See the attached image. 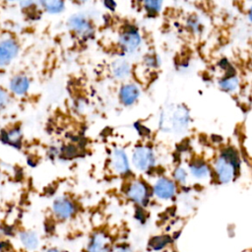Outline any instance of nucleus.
<instances>
[{
  "label": "nucleus",
  "instance_id": "obj_1",
  "mask_svg": "<svg viewBox=\"0 0 252 252\" xmlns=\"http://www.w3.org/2000/svg\"><path fill=\"white\" fill-rule=\"evenodd\" d=\"M188 122L189 113L187 108L183 105H178L161 114L159 125L164 131L181 132L186 129Z\"/></svg>",
  "mask_w": 252,
  "mask_h": 252
},
{
  "label": "nucleus",
  "instance_id": "obj_2",
  "mask_svg": "<svg viewBox=\"0 0 252 252\" xmlns=\"http://www.w3.org/2000/svg\"><path fill=\"white\" fill-rule=\"evenodd\" d=\"M20 50L14 38H5L0 41V68L8 66L18 55Z\"/></svg>",
  "mask_w": 252,
  "mask_h": 252
},
{
  "label": "nucleus",
  "instance_id": "obj_3",
  "mask_svg": "<svg viewBox=\"0 0 252 252\" xmlns=\"http://www.w3.org/2000/svg\"><path fill=\"white\" fill-rule=\"evenodd\" d=\"M133 163L140 170H147L154 165L155 156L148 147H138L133 153Z\"/></svg>",
  "mask_w": 252,
  "mask_h": 252
},
{
  "label": "nucleus",
  "instance_id": "obj_4",
  "mask_svg": "<svg viewBox=\"0 0 252 252\" xmlns=\"http://www.w3.org/2000/svg\"><path fill=\"white\" fill-rule=\"evenodd\" d=\"M127 196L133 202L146 205L149 200V191L147 185L142 181H134L127 188Z\"/></svg>",
  "mask_w": 252,
  "mask_h": 252
},
{
  "label": "nucleus",
  "instance_id": "obj_5",
  "mask_svg": "<svg viewBox=\"0 0 252 252\" xmlns=\"http://www.w3.org/2000/svg\"><path fill=\"white\" fill-rule=\"evenodd\" d=\"M237 166L222 158L221 156L216 161V172L221 183H228L235 175Z\"/></svg>",
  "mask_w": 252,
  "mask_h": 252
},
{
  "label": "nucleus",
  "instance_id": "obj_6",
  "mask_svg": "<svg viewBox=\"0 0 252 252\" xmlns=\"http://www.w3.org/2000/svg\"><path fill=\"white\" fill-rule=\"evenodd\" d=\"M23 133L20 127H13L10 129H4L0 133V141L8 146L16 149H20L22 146Z\"/></svg>",
  "mask_w": 252,
  "mask_h": 252
},
{
  "label": "nucleus",
  "instance_id": "obj_7",
  "mask_svg": "<svg viewBox=\"0 0 252 252\" xmlns=\"http://www.w3.org/2000/svg\"><path fill=\"white\" fill-rule=\"evenodd\" d=\"M52 210L57 218L66 220L74 214L75 208H74L73 203L70 200H68L67 198H64V197H60V198H57L53 202Z\"/></svg>",
  "mask_w": 252,
  "mask_h": 252
},
{
  "label": "nucleus",
  "instance_id": "obj_8",
  "mask_svg": "<svg viewBox=\"0 0 252 252\" xmlns=\"http://www.w3.org/2000/svg\"><path fill=\"white\" fill-rule=\"evenodd\" d=\"M154 192L159 199L167 200L174 196L175 185L167 178H159L154 186Z\"/></svg>",
  "mask_w": 252,
  "mask_h": 252
},
{
  "label": "nucleus",
  "instance_id": "obj_9",
  "mask_svg": "<svg viewBox=\"0 0 252 252\" xmlns=\"http://www.w3.org/2000/svg\"><path fill=\"white\" fill-rule=\"evenodd\" d=\"M30 89V80L25 75H15L9 81V90L16 95H24Z\"/></svg>",
  "mask_w": 252,
  "mask_h": 252
},
{
  "label": "nucleus",
  "instance_id": "obj_10",
  "mask_svg": "<svg viewBox=\"0 0 252 252\" xmlns=\"http://www.w3.org/2000/svg\"><path fill=\"white\" fill-rule=\"evenodd\" d=\"M87 249L88 252H109V240L104 233L96 232L92 236Z\"/></svg>",
  "mask_w": 252,
  "mask_h": 252
},
{
  "label": "nucleus",
  "instance_id": "obj_11",
  "mask_svg": "<svg viewBox=\"0 0 252 252\" xmlns=\"http://www.w3.org/2000/svg\"><path fill=\"white\" fill-rule=\"evenodd\" d=\"M120 42H121L122 46L125 48V50L133 51L140 44L141 37H140L138 32L134 28H132L130 30H126L120 35Z\"/></svg>",
  "mask_w": 252,
  "mask_h": 252
},
{
  "label": "nucleus",
  "instance_id": "obj_12",
  "mask_svg": "<svg viewBox=\"0 0 252 252\" xmlns=\"http://www.w3.org/2000/svg\"><path fill=\"white\" fill-rule=\"evenodd\" d=\"M19 240L23 247L29 251H34L39 245L37 234L32 230H22L18 234Z\"/></svg>",
  "mask_w": 252,
  "mask_h": 252
},
{
  "label": "nucleus",
  "instance_id": "obj_13",
  "mask_svg": "<svg viewBox=\"0 0 252 252\" xmlns=\"http://www.w3.org/2000/svg\"><path fill=\"white\" fill-rule=\"evenodd\" d=\"M69 27L75 31L76 32L85 35V34H89L92 32V26L90 25V23L83 17L80 15H76L73 16L69 19Z\"/></svg>",
  "mask_w": 252,
  "mask_h": 252
},
{
  "label": "nucleus",
  "instance_id": "obj_14",
  "mask_svg": "<svg viewBox=\"0 0 252 252\" xmlns=\"http://www.w3.org/2000/svg\"><path fill=\"white\" fill-rule=\"evenodd\" d=\"M112 166L120 174H125L129 171L128 158L124 151L116 149L112 157Z\"/></svg>",
  "mask_w": 252,
  "mask_h": 252
},
{
  "label": "nucleus",
  "instance_id": "obj_15",
  "mask_svg": "<svg viewBox=\"0 0 252 252\" xmlns=\"http://www.w3.org/2000/svg\"><path fill=\"white\" fill-rule=\"evenodd\" d=\"M140 95L139 88L134 84L124 85L120 90V97L124 104L130 105L137 100Z\"/></svg>",
  "mask_w": 252,
  "mask_h": 252
},
{
  "label": "nucleus",
  "instance_id": "obj_16",
  "mask_svg": "<svg viewBox=\"0 0 252 252\" xmlns=\"http://www.w3.org/2000/svg\"><path fill=\"white\" fill-rule=\"evenodd\" d=\"M191 173L197 178H206L210 175L209 166L202 160H195L190 164Z\"/></svg>",
  "mask_w": 252,
  "mask_h": 252
},
{
  "label": "nucleus",
  "instance_id": "obj_17",
  "mask_svg": "<svg viewBox=\"0 0 252 252\" xmlns=\"http://www.w3.org/2000/svg\"><path fill=\"white\" fill-rule=\"evenodd\" d=\"M112 72L113 75L116 78H125L129 75L130 73V67L128 65V63L125 60L119 59L117 61H115L112 65Z\"/></svg>",
  "mask_w": 252,
  "mask_h": 252
},
{
  "label": "nucleus",
  "instance_id": "obj_18",
  "mask_svg": "<svg viewBox=\"0 0 252 252\" xmlns=\"http://www.w3.org/2000/svg\"><path fill=\"white\" fill-rule=\"evenodd\" d=\"M171 241L168 235H158L154 236L149 241V247L153 250H160Z\"/></svg>",
  "mask_w": 252,
  "mask_h": 252
},
{
  "label": "nucleus",
  "instance_id": "obj_19",
  "mask_svg": "<svg viewBox=\"0 0 252 252\" xmlns=\"http://www.w3.org/2000/svg\"><path fill=\"white\" fill-rule=\"evenodd\" d=\"M39 4L44 8V10H46L48 13H51V14H55L63 11L65 6L63 1H58V0L42 1Z\"/></svg>",
  "mask_w": 252,
  "mask_h": 252
},
{
  "label": "nucleus",
  "instance_id": "obj_20",
  "mask_svg": "<svg viewBox=\"0 0 252 252\" xmlns=\"http://www.w3.org/2000/svg\"><path fill=\"white\" fill-rule=\"evenodd\" d=\"M220 87L224 91H233L238 87V79L235 76L223 78L220 81Z\"/></svg>",
  "mask_w": 252,
  "mask_h": 252
},
{
  "label": "nucleus",
  "instance_id": "obj_21",
  "mask_svg": "<svg viewBox=\"0 0 252 252\" xmlns=\"http://www.w3.org/2000/svg\"><path fill=\"white\" fill-rule=\"evenodd\" d=\"M161 4H162L161 1H152V0L146 1L144 3L146 9L152 12H158L161 8Z\"/></svg>",
  "mask_w": 252,
  "mask_h": 252
},
{
  "label": "nucleus",
  "instance_id": "obj_22",
  "mask_svg": "<svg viewBox=\"0 0 252 252\" xmlns=\"http://www.w3.org/2000/svg\"><path fill=\"white\" fill-rule=\"evenodd\" d=\"M9 94L3 88H0V111L3 110L9 103Z\"/></svg>",
  "mask_w": 252,
  "mask_h": 252
},
{
  "label": "nucleus",
  "instance_id": "obj_23",
  "mask_svg": "<svg viewBox=\"0 0 252 252\" xmlns=\"http://www.w3.org/2000/svg\"><path fill=\"white\" fill-rule=\"evenodd\" d=\"M62 154H63V157L66 158H73L74 157H76L78 155V151H77L76 147L69 145V146L65 147L64 149H62Z\"/></svg>",
  "mask_w": 252,
  "mask_h": 252
},
{
  "label": "nucleus",
  "instance_id": "obj_24",
  "mask_svg": "<svg viewBox=\"0 0 252 252\" xmlns=\"http://www.w3.org/2000/svg\"><path fill=\"white\" fill-rule=\"evenodd\" d=\"M173 176H174V178H175L178 182L184 183L185 180H186V177H187V173H186V171H185L182 167H177V168L174 170Z\"/></svg>",
  "mask_w": 252,
  "mask_h": 252
},
{
  "label": "nucleus",
  "instance_id": "obj_25",
  "mask_svg": "<svg viewBox=\"0 0 252 252\" xmlns=\"http://www.w3.org/2000/svg\"><path fill=\"white\" fill-rule=\"evenodd\" d=\"M109 252H131V249L127 245H119L110 249Z\"/></svg>",
  "mask_w": 252,
  "mask_h": 252
},
{
  "label": "nucleus",
  "instance_id": "obj_26",
  "mask_svg": "<svg viewBox=\"0 0 252 252\" xmlns=\"http://www.w3.org/2000/svg\"><path fill=\"white\" fill-rule=\"evenodd\" d=\"M146 63L148 64V65H150V66H157L158 64V59H157V57L156 56H154V55H148L147 57H146Z\"/></svg>",
  "mask_w": 252,
  "mask_h": 252
},
{
  "label": "nucleus",
  "instance_id": "obj_27",
  "mask_svg": "<svg viewBox=\"0 0 252 252\" xmlns=\"http://www.w3.org/2000/svg\"><path fill=\"white\" fill-rule=\"evenodd\" d=\"M136 125V124H135ZM136 128L139 130V132L141 133V135H146V134H149V133H151V131L150 130H148L145 126H143V125H140V126H137L136 125Z\"/></svg>",
  "mask_w": 252,
  "mask_h": 252
},
{
  "label": "nucleus",
  "instance_id": "obj_28",
  "mask_svg": "<svg viewBox=\"0 0 252 252\" xmlns=\"http://www.w3.org/2000/svg\"><path fill=\"white\" fill-rule=\"evenodd\" d=\"M103 4H104L108 9H112V10H113V9L115 8V6H116V3L113 2V1H104Z\"/></svg>",
  "mask_w": 252,
  "mask_h": 252
},
{
  "label": "nucleus",
  "instance_id": "obj_29",
  "mask_svg": "<svg viewBox=\"0 0 252 252\" xmlns=\"http://www.w3.org/2000/svg\"><path fill=\"white\" fill-rule=\"evenodd\" d=\"M46 252H62V251L59 250V249H56V248H50Z\"/></svg>",
  "mask_w": 252,
  "mask_h": 252
}]
</instances>
